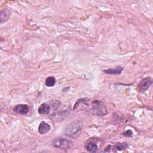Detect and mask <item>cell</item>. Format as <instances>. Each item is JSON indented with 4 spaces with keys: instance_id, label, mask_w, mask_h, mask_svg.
Instances as JSON below:
<instances>
[{
    "instance_id": "6da1fadb",
    "label": "cell",
    "mask_w": 153,
    "mask_h": 153,
    "mask_svg": "<svg viewBox=\"0 0 153 153\" xmlns=\"http://www.w3.org/2000/svg\"><path fill=\"white\" fill-rule=\"evenodd\" d=\"M83 128V123L79 120H76L69 123L65 126L63 133L71 138H76L81 133Z\"/></svg>"
},
{
    "instance_id": "7a4b0ae2",
    "label": "cell",
    "mask_w": 153,
    "mask_h": 153,
    "mask_svg": "<svg viewBox=\"0 0 153 153\" xmlns=\"http://www.w3.org/2000/svg\"><path fill=\"white\" fill-rule=\"evenodd\" d=\"M51 145L55 148L66 150L71 149L73 146L74 142L71 140L59 137L52 140Z\"/></svg>"
},
{
    "instance_id": "3957f363",
    "label": "cell",
    "mask_w": 153,
    "mask_h": 153,
    "mask_svg": "<svg viewBox=\"0 0 153 153\" xmlns=\"http://www.w3.org/2000/svg\"><path fill=\"white\" fill-rule=\"evenodd\" d=\"M92 112L97 115H106L108 114V110L103 102L99 100H94L91 102Z\"/></svg>"
},
{
    "instance_id": "277c9868",
    "label": "cell",
    "mask_w": 153,
    "mask_h": 153,
    "mask_svg": "<svg viewBox=\"0 0 153 153\" xmlns=\"http://www.w3.org/2000/svg\"><path fill=\"white\" fill-rule=\"evenodd\" d=\"M69 111H70V109H67L63 111H59L56 112L50 115V118L52 121H54L56 122L63 121L64 118L68 115Z\"/></svg>"
},
{
    "instance_id": "5b68a950",
    "label": "cell",
    "mask_w": 153,
    "mask_h": 153,
    "mask_svg": "<svg viewBox=\"0 0 153 153\" xmlns=\"http://www.w3.org/2000/svg\"><path fill=\"white\" fill-rule=\"evenodd\" d=\"M152 83L151 77H146L143 78L138 84V89L140 92L143 93L146 91Z\"/></svg>"
},
{
    "instance_id": "8992f818",
    "label": "cell",
    "mask_w": 153,
    "mask_h": 153,
    "mask_svg": "<svg viewBox=\"0 0 153 153\" xmlns=\"http://www.w3.org/2000/svg\"><path fill=\"white\" fill-rule=\"evenodd\" d=\"M11 15V11L10 8H7L5 9H3L1 11L0 13V23L1 24H2L6 22H7L9 19L10 18Z\"/></svg>"
},
{
    "instance_id": "52a82bcc",
    "label": "cell",
    "mask_w": 153,
    "mask_h": 153,
    "mask_svg": "<svg viewBox=\"0 0 153 153\" xmlns=\"http://www.w3.org/2000/svg\"><path fill=\"white\" fill-rule=\"evenodd\" d=\"M14 111L20 115H26L29 112V107L26 104H19L14 107Z\"/></svg>"
},
{
    "instance_id": "ba28073f",
    "label": "cell",
    "mask_w": 153,
    "mask_h": 153,
    "mask_svg": "<svg viewBox=\"0 0 153 153\" xmlns=\"http://www.w3.org/2000/svg\"><path fill=\"white\" fill-rule=\"evenodd\" d=\"M123 70H124V68L123 66H118L115 68H109L108 69H105L103 70V72L106 74L118 75V74H120Z\"/></svg>"
},
{
    "instance_id": "9c48e42d",
    "label": "cell",
    "mask_w": 153,
    "mask_h": 153,
    "mask_svg": "<svg viewBox=\"0 0 153 153\" xmlns=\"http://www.w3.org/2000/svg\"><path fill=\"white\" fill-rule=\"evenodd\" d=\"M50 129H51L50 125L45 123V121H42L40 123L38 127V132L41 134H44L48 132Z\"/></svg>"
},
{
    "instance_id": "30bf717a",
    "label": "cell",
    "mask_w": 153,
    "mask_h": 153,
    "mask_svg": "<svg viewBox=\"0 0 153 153\" xmlns=\"http://www.w3.org/2000/svg\"><path fill=\"white\" fill-rule=\"evenodd\" d=\"M51 111V107L45 103H42L38 109V112L41 115H48Z\"/></svg>"
},
{
    "instance_id": "8fae6325",
    "label": "cell",
    "mask_w": 153,
    "mask_h": 153,
    "mask_svg": "<svg viewBox=\"0 0 153 153\" xmlns=\"http://www.w3.org/2000/svg\"><path fill=\"white\" fill-rule=\"evenodd\" d=\"M85 148L89 152H96L98 150V146L94 142L90 140L86 143Z\"/></svg>"
},
{
    "instance_id": "7c38bea8",
    "label": "cell",
    "mask_w": 153,
    "mask_h": 153,
    "mask_svg": "<svg viewBox=\"0 0 153 153\" xmlns=\"http://www.w3.org/2000/svg\"><path fill=\"white\" fill-rule=\"evenodd\" d=\"M55 84H56V79L54 76H50L45 79V85L47 87H53L55 85Z\"/></svg>"
},
{
    "instance_id": "4fadbf2b",
    "label": "cell",
    "mask_w": 153,
    "mask_h": 153,
    "mask_svg": "<svg viewBox=\"0 0 153 153\" xmlns=\"http://www.w3.org/2000/svg\"><path fill=\"white\" fill-rule=\"evenodd\" d=\"M115 148H116L118 151H123L124 149H127L128 147V145L127 142H117L115 145Z\"/></svg>"
},
{
    "instance_id": "5bb4252c",
    "label": "cell",
    "mask_w": 153,
    "mask_h": 153,
    "mask_svg": "<svg viewBox=\"0 0 153 153\" xmlns=\"http://www.w3.org/2000/svg\"><path fill=\"white\" fill-rule=\"evenodd\" d=\"M50 103L52 105L53 107L54 108V109H58L59 108V106L61 105V103L60 101L57 100H51L50 101Z\"/></svg>"
},
{
    "instance_id": "9a60e30c",
    "label": "cell",
    "mask_w": 153,
    "mask_h": 153,
    "mask_svg": "<svg viewBox=\"0 0 153 153\" xmlns=\"http://www.w3.org/2000/svg\"><path fill=\"white\" fill-rule=\"evenodd\" d=\"M123 135H124V136H127V137H130L132 136L133 134V131L131 130H127L126 131H124V133H122Z\"/></svg>"
}]
</instances>
